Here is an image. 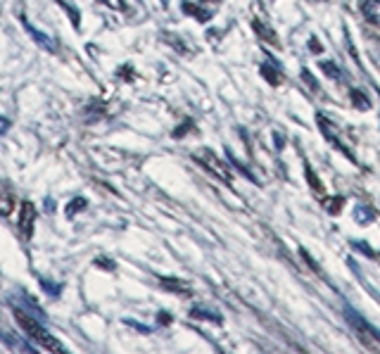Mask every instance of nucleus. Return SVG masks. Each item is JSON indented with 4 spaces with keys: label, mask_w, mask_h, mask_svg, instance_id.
Returning <instances> with one entry per match:
<instances>
[{
    "label": "nucleus",
    "mask_w": 380,
    "mask_h": 354,
    "mask_svg": "<svg viewBox=\"0 0 380 354\" xmlns=\"http://www.w3.org/2000/svg\"><path fill=\"white\" fill-rule=\"evenodd\" d=\"M362 12L371 24L380 26V0H362Z\"/></svg>",
    "instance_id": "6"
},
{
    "label": "nucleus",
    "mask_w": 380,
    "mask_h": 354,
    "mask_svg": "<svg viewBox=\"0 0 380 354\" xmlns=\"http://www.w3.org/2000/svg\"><path fill=\"white\" fill-rule=\"evenodd\" d=\"M129 326H133V329H138V333H150L148 326H141V324H133V321H126Z\"/></svg>",
    "instance_id": "18"
},
{
    "label": "nucleus",
    "mask_w": 380,
    "mask_h": 354,
    "mask_svg": "<svg viewBox=\"0 0 380 354\" xmlns=\"http://www.w3.org/2000/svg\"><path fill=\"white\" fill-rule=\"evenodd\" d=\"M162 283H165L167 288H172V290H176V293H188L190 290L186 283H181V281H174V278H162Z\"/></svg>",
    "instance_id": "10"
},
{
    "label": "nucleus",
    "mask_w": 380,
    "mask_h": 354,
    "mask_svg": "<svg viewBox=\"0 0 380 354\" xmlns=\"http://www.w3.org/2000/svg\"><path fill=\"white\" fill-rule=\"evenodd\" d=\"M190 317H193V319H209V321H214V324H221V317H216V314H209L207 309H200V307H195V309L190 312Z\"/></svg>",
    "instance_id": "8"
},
{
    "label": "nucleus",
    "mask_w": 380,
    "mask_h": 354,
    "mask_svg": "<svg viewBox=\"0 0 380 354\" xmlns=\"http://www.w3.org/2000/svg\"><path fill=\"white\" fill-rule=\"evenodd\" d=\"M355 216H357L359 224H371V221H373V209H369V207H359L357 212H355Z\"/></svg>",
    "instance_id": "9"
},
{
    "label": "nucleus",
    "mask_w": 380,
    "mask_h": 354,
    "mask_svg": "<svg viewBox=\"0 0 380 354\" xmlns=\"http://www.w3.org/2000/svg\"><path fill=\"white\" fill-rule=\"evenodd\" d=\"M352 98H355V105H357V107H362V110H369V107H371L369 100H366L364 95H359L357 90H352Z\"/></svg>",
    "instance_id": "15"
},
{
    "label": "nucleus",
    "mask_w": 380,
    "mask_h": 354,
    "mask_svg": "<svg viewBox=\"0 0 380 354\" xmlns=\"http://www.w3.org/2000/svg\"><path fill=\"white\" fill-rule=\"evenodd\" d=\"M97 3H102V5H107V8H112L117 12H124L129 8V3L126 0H97Z\"/></svg>",
    "instance_id": "11"
},
{
    "label": "nucleus",
    "mask_w": 380,
    "mask_h": 354,
    "mask_svg": "<svg viewBox=\"0 0 380 354\" xmlns=\"http://www.w3.org/2000/svg\"><path fill=\"white\" fill-rule=\"evenodd\" d=\"M12 314H15L19 329H22L26 336H29L31 340H34L36 345H41L43 350L48 352H55V354H64L67 350H64V345L57 340L55 336H50V331H45L41 326V321H38L36 317H31V314H26L24 309H12Z\"/></svg>",
    "instance_id": "1"
},
{
    "label": "nucleus",
    "mask_w": 380,
    "mask_h": 354,
    "mask_svg": "<svg viewBox=\"0 0 380 354\" xmlns=\"http://www.w3.org/2000/svg\"><path fill=\"white\" fill-rule=\"evenodd\" d=\"M195 162L205 167L207 172H212L216 179H221L224 183H231L233 176H231V172H228V167L212 153V150H202V153H195Z\"/></svg>",
    "instance_id": "2"
},
{
    "label": "nucleus",
    "mask_w": 380,
    "mask_h": 354,
    "mask_svg": "<svg viewBox=\"0 0 380 354\" xmlns=\"http://www.w3.org/2000/svg\"><path fill=\"white\" fill-rule=\"evenodd\" d=\"M261 74H264V76L268 78V81H271V86H278V76L273 74V71L268 69V67H261Z\"/></svg>",
    "instance_id": "16"
},
{
    "label": "nucleus",
    "mask_w": 380,
    "mask_h": 354,
    "mask_svg": "<svg viewBox=\"0 0 380 354\" xmlns=\"http://www.w3.org/2000/svg\"><path fill=\"white\" fill-rule=\"evenodd\" d=\"M183 12L193 15L195 19H200V22H207V19L212 17V10H198V5H193V3H183Z\"/></svg>",
    "instance_id": "7"
},
{
    "label": "nucleus",
    "mask_w": 380,
    "mask_h": 354,
    "mask_svg": "<svg viewBox=\"0 0 380 354\" xmlns=\"http://www.w3.org/2000/svg\"><path fill=\"white\" fill-rule=\"evenodd\" d=\"M12 207H15V195L8 188V183L0 181V216H10Z\"/></svg>",
    "instance_id": "5"
},
{
    "label": "nucleus",
    "mask_w": 380,
    "mask_h": 354,
    "mask_svg": "<svg viewBox=\"0 0 380 354\" xmlns=\"http://www.w3.org/2000/svg\"><path fill=\"white\" fill-rule=\"evenodd\" d=\"M8 129H10V122L5 119V117H0V136H3V134H5V131H8Z\"/></svg>",
    "instance_id": "17"
},
{
    "label": "nucleus",
    "mask_w": 380,
    "mask_h": 354,
    "mask_svg": "<svg viewBox=\"0 0 380 354\" xmlns=\"http://www.w3.org/2000/svg\"><path fill=\"white\" fill-rule=\"evenodd\" d=\"M24 26H26V34L34 38V41H36L38 45H41V48L50 50V52H57V41H55V38H50V36L41 34V31H38L36 26H31L29 22H24Z\"/></svg>",
    "instance_id": "4"
},
{
    "label": "nucleus",
    "mask_w": 380,
    "mask_h": 354,
    "mask_svg": "<svg viewBox=\"0 0 380 354\" xmlns=\"http://www.w3.org/2000/svg\"><path fill=\"white\" fill-rule=\"evenodd\" d=\"M83 207H86V200H83V198H74L67 205V216H74L78 209H83Z\"/></svg>",
    "instance_id": "12"
},
{
    "label": "nucleus",
    "mask_w": 380,
    "mask_h": 354,
    "mask_svg": "<svg viewBox=\"0 0 380 354\" xmlns=\"http://www.w3.org/2000/svg\"><path fill=\"white\" fill-rule=\"evenodd\" d=\"M321 69H323L328 76H338V78H343V71H338V69H336V64H333V62H323V64H321Z\"/></svg>",
    "instance_id": "14"
},
{
    "label": "nucleus",
    "mask_w": 380,
    "mask_h": 354,
    "mask_svg": "<svg viewBox=\"0 0 380 354\" xmlns=\"http://www.w3.org/2000/svg\"><path fill=\"white\" fill-rule=\"evenodd\" d=\"M169 3V0H162V5H167Z\"/></svg>",
    "instance_id": "20"
},
{
    "label": "nucleus",
    "mask_w": 380,
    "mask_h": 354,
    "mask_svg": "<svg viewBox=\"0 0 380 354\" xmlns=\"http://www.w3.org/2000/svg\"><path fill=\"white\" fill-rule=\"evenodd\" d=\"M34 221H36V209L31 202H24L22 205V216H19V231H22V238L29 240L34 235Z\"/></svg>",
    "instance_id": "3"
},
{
    "label": "nucleus",
    "mask_w": 380,
    "mask_h": 354,
    "mask_svg": "<svg viewBox=\"0 0 380 354\" xmlns=\"http://www.w3.org/2000/svg\"><path fill=\"white\" fill-rule=\"evenodd\" d=\"M160 321H162V324H169V321H172V317H169V314H160Z\"/></svg>",
    "instance_id": "19"
},
{
    "label": "nucleus",
    "mask_w": 380,
    "mask_h": 354,
    "mask_svg": "<svg viewBox=\"0 0 380 354\" xmlns=\"http://www.w3.org/2000/svg\"><path fill=\"white\" fill-rule=\"evenodd\" d=\"M64 5V10H67V15H71V24L78 29V24H81V17H78V12L74 10V5H69V3H62Z\"/></svg>",
    "instance_id": "13"
}]
</instances>
